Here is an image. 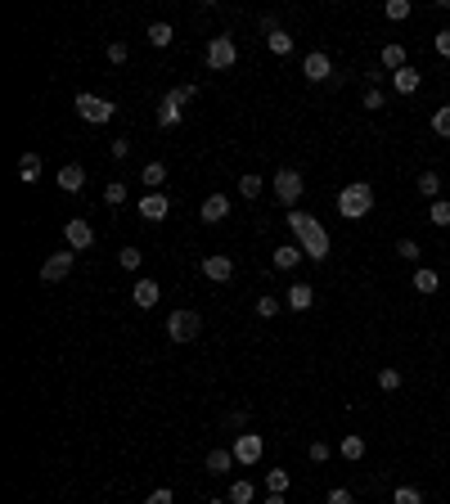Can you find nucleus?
<instances>
[{
	"mask_svg": "<svg viewBox=\"0 0 450 504\" xmlns=\"http://www.w3.org/2000/svg\"><path fill=\"white\" fill-rule=\"evenodd\" d=\"M230 469H235V450H212L208 455V473L212 477H225Z\"/></svg>",
	"mask_w": 450,
	"mask_h": 504,
	"instance_id": "aec40b11",
	"label": "nucleus"
},
{
	"mask_svg": "<svg viewBox=\"0 0 450 504\" xmlns=\"http://www.w3.org/2000/svg\"><path fill=\"white\" fill-rule=\"evenodd\" d=\"M288 482H293V477H288L284 469H271V473H266V486H271V496H284Z\"/></svg>",
	"mask_w": 450,
	"mask_h": 504,
	"instance_id": "c756f323",
	"label": "nucleus"
},
{
	"mask_svg": "<svg viewBox=\"0 0 450 504\" xmlns=\"http://www.w3.org/2000/svg\"><path fill=\"white\" fill-rule=\"evenodd\" d=\"M140 180H144V185H149V189L158 194V189H162V180H167V163H149V167L140 171Z\"/></svg>",
	"mask_w": 450,
	"mask_h": 504,
	"instance_id": "b1692460",
	"label": "nucleus"
},
{
	"mask_svg": "<svg viewBox=\"0 0 450 504\" xmlns=\"http://www.w3.org/2000/svg\"><path fill=\"white\" fill-rule=\"evenodd\" d=\"M415 288H419V293H437V288H442V279H437V270L419 266V270H415Z\"/></svg>",
	"mask_w": 450,
	"mask_h": 504,
	"instance_id": "a878e982",
	"label": "nucleus"
},
{
	"mask_svg": "<svg viewBox=\"0 0 450 504\" xmlns=\"http://www.w3.org/2000/svg\"><path fill=\"white\" fill-rule=\"evenodd\" d=\"M203 275L212 279V284H230V279H235V262H230V257H203Z\"/></svg>",
	"mask_w": 450,
	"mask_h": 504,
	"instance_id": "9b49d317",
	"label": "nucleus"
},
{
	"mask_svg": "<svg viewBox=\"0 0 450 504\" xmlns=\"http://www.w3.org/2000/svg\"><path fill=\"white\" fill-rule=\"evenodd\" d=\"M432 45H437V54H442V59H450V28H446V32H437V41H432Z\"/></svg>",
	"mask_w": 450,
	"mask_h": 504,
	"instance_id": "c03bdc74",
	"label": "nucleus"
},
{
	"mask_svg": "<svg viewBox=\"0 0 450 504\" xmlns=\"http://www.w3.org/2000/svg\"><path fill=\"white\" fill-rule=\"evenodd\" d=\"M288 230L297 235L302 252H307L311 262H324V257H329V230H324L311 212H288Z\"/></svg>",
	"mask_w": 450,
	"mask_h": 504,
	"instance_id": "f257e3e1",
	"label": "nucleus"
},
{
	"mask_svg": "<svg viewBox=\"0 0 450 504\" xmlns=\"http://www.w3.org/2000/svg\"><path fill=\"white\" fill-rule=\"evenodd\" d=\"M81 185H86V171H81L77 163H68V167H59V189H64V194H77Z\"/></svg>",
	"mask_w": 450,
	"mask_h": 504,
	"instance_id": "f3484780",
	"label": "nucleus"
},
{
	"mask_svg": "<svg viewBox=\"0 0 450 504\" xmlns=\"http://www.w3.org/2000/svg\"><path fill=\"white\" fill-rule=\"evenodd\" d=\"M302 72H307V81H329L333 77V64L324 50H311L307 59H302Z\"/></svg>",
	"mask_w": 450,
	"mask_h": 504,
	"instance_id": "9d476101",
	"label": "nucleus"
},
{
	"mask_svg": "<svg viewBox=\"0 0 450 504\" xmlns=\"http://www.w3.org/2000/svg\"><path fill=\"white\" fill-rule=\"evenodd\" d=\"M379 64H383V68H392V72H401V68H405V50H401V45H383Z\"/></svg>",
	"mask_w": 450,
	"mask_h": 504,
	"instance_id": "393cba45",
	"label": "nucleus"
},
{
	"mask_svg": "<svg viewBox=\"0 0 450 504\" xmlns=\"http://www.w3.org/2000/svg\"><path fill=\"white\" fill-rule=\"evenodd\" d=\"M311 302H315V288L297 279V284L288 288V306H293V311H311Z\"/></svg>",
	"mask_w": 450,
	"mask_h": 504,
	"instance_id": "6ab92c4d",
	"label": "nucleus"
},
{
	"mask_svg": "<svg viewBox=\"0 0 450 504\" xmlns=\"http://www.w3.org/2000/svg\"><path fill=\"white\" fill-rule=\"evenodd\" d=\"M64 243H68L72 252H86L90 243H95V230H90V221H86V216H72L68 225H64Z\"/></svg>",
	"mask_w": 450,
	"mask_h": 504,
	"instance_id": "6e6552de",
	"label": "nucleus"
},
{
	"mask_svg": "<svg viewBox=\"0 0 450 504\" xmlns=\"http://www.w3.org/2000/svg\"><path fill=\"white\" fill-rule=\"evenodd\" d=\"M230 450H235V464H243V469H248V464H257V459H261L266 441H261V433H239Z\"/></svg>",
	"mask_w": 450,
	"mask_h": 504,
	"instance_id": "0eeeda50",
	"label": "nucleus"
},
{
	"mask_svg": "<svg viewBox=\"0 0 450 504\" xmlns=\"http://www.w3.org/2000/svg\"><path fill=\"white\" fill-rule=\"evenodd\" d=\"M369 207H374V189H369V180H351V185L338 194V212H343L347 221L369 216Z\"/></svg>",
	"mask_w": 450,
	"mask_h": 504,
	"instance_id": "f03ea898",
	"label": "nucleus"
},
{
	"mask_svg": "<svg viewBox=\"0 0 450 504\" xmlns=\"http://www.w3.org/2000/svg\"><path fill=\"white\" fill-rule=\"evenodd\" d=\"M302 257H307V252H302V243H279V248H275V266L279 270H293Z\"/></svg>",
	"mask_w": 450,
	"mask_h": 504,
	"instance_id": "a211bd4d",
	"label": "nucleus"
},
{
	"mask_svg": "<svg viewBox=\"0 0 450 504\" xmlns=\"http://www.w3.org/2000/svg\"><path fill=\"white\" fill-rule=\"evenodd\" d=\"M72 262H77V252H72V248L50 252V257H45V266H41V279H45V284H59V279H68Z\"/></svg>",
	"mask_w": 450,
	"mask_h": 504,
	"instance_id": "1a4fd4ad",
	"label": "nucleus"
},
{
	"mask_svg": "<svg viewBox=\"0 0 450 504\" xmlns=\"http://www.w3.org/2000/svg\"><path fill=\"white\" fill-rule=\"evenodd\" d=\"M126 45H122V41H113V45H108V64H126Z\"/></svg>",
	"mask_w": 450,
	"mask_h": 504,
	"instance_id": "37998d69",
	"label": "nucleus"
},
{
	"mask_svg": "<svg viewBox=\"0 0 450 504\" xmlns=\"http://www.w3.org/2000/svg\"><path fill=\"white\" fill-rule=\"evenodd\" d=\"M113 158H131V140H113Z\"/></svg>",
	"mask_w": 450,
	"mask_h": 504,
	"instance_id": "09e8293b",
	"label": "nucleus"
},
{
	"mask_svg": "<svg viewBox=\"0 0 450 504\" xmlns=\"http://www.w3.org/2000/svg\"><path fill=\"white\" fill-rule=\"evenodd\" d=\"M117 262H122V270H140L144 252H140V248H122V252H117Z\"/></svg>",
	"mask_w": 450,
	"mask_h": 504,
	"instance_id": "f704fd0d",
	"label": "nucleus"
},
{
	"mask_svg": "<svg viewBox=\"0 0 450 504\" xmlns=\"http://www.w3.org/2000/svg\"><path fill=\"white\" fill-rule=\"evenodd\" d=\"M392 504H423V491H419V486H396Z\"/></svg>",
	"mask_w": 450,
	"mask_h": 504,
	"instance_id": "2f4dec72",
	"label": "nucleus"
},
{
	"mask_svg": "<svg viewBox=\"0 0 450 504\" xmlns=\"http://www.w3.org/2000/svg\"><path fill=\"white\" fill-rule=\"evenodd\" d=\"M194 95H199V86H176V90L167 95V100H172V104H189Z\"/></svg>",
	"mask_w": 450,
	"mask_h": 504,
	"instance_id": "ea45409f",
	"label": "nucleus"
},
{
	"mask_svg": "<svg viewBox=\"0 0 450 504\" xmlns=\"http://www.w3.org/2000/svg\"><path fill=\"white\" fill-rule=\"evenodd\" d=\"M392 86H396V95H415L419 86H423V72L405 64V68H401V72H392Z\"/></svg>",
	"mask_w": 450,
	"mask_h": 504,
	"instance_id": "2eb2a0df",
	"label": "nucleus"
},
{
	"mask_svg": "<svg viewBox=\"0 0 450 504\" xmlns=\"http://www.w3.org/2000/svg\"><path fill=\"white\" fill-rule=\"evenodd\" d=\"M329 455H333V446H329V441H311V459H315V464H324Z\"/></svg>",
	"mask_w": 450,
	"mask_h": 504,
	"instance_id": "a19ab883",
	"label": "nucleus"
},
{
	"mask_svg": "<svg viewBox=\"0 0 450 504\" xmlns=\"http://www.w3.org/2000/svg\"><path fill=\"white\" fill-rule=\"evenodd\" d=\"M158 127H180V104H172V100H162V108H158Z\"/></svg>",
	"mask_w": 450,
	"mask_h": 504,
	"instance_id": "bb28decb",
	"label": "nucleus"
},
{
	"mask_svg": "<svg viewBox=\"0 0 450 504\" xmlns=\"http://www.w3.org/2000/svg\"><path fill=\"white\" fill-rule=\"evenodd\" d=\"M136 212H140L144 221H153V225H158V221H162L167 212H172V199H167V194H144Z\"/></svg>",
	"mask_w": 450,
	"mask_h": 504,
	"instance_id": "f8f14e48",
	"label": "nucleus"
},
{
	"mask_svg": "<svg viewBox=\"0 0 450 504\" xmlns=\"http://www.w3.org/2000/svg\"><path fill=\"white\" fill-rule=\"evenodd\" d=\"M266 50H271V54H279V59H284L288 50H293V36H288L284 28H275V32H266Z\"/></svg>",
	"mask_w": 450,
	"mask_h": 504,
	"instance_id": "412c9836",
	"label": "nucleus"
},
{
	"mask_svg": "<svg viewBox=\"0 0 450 504\" xmlns=\"http://www.w3.org/2000/svg\"><path fill=\"white\" fill-rule=\"evenodd\" d=\"M365 108H383V90H379V86H369V90H365Z\"/></svg>",
	"mask_w": 450,
	"mask_h": 504,
	"instance_id": "49530a36",
	"label": "nucleus"
},
{
	"mask_svg": "<svg viewBox=\"0 0 450 504\" xmlns=\"http://www.w3.org/2000/svg\"><path fill=\"white\" fill-rule=\"evenodd\" d=\"M77 113L95 122V127H104V122H113V100H100V95H77Z\"/></svg>",
	"mask_w": 450,
	"mask_h": 504,
	"instance_id": "423d86ee",
	"label": "nucleus"
},
{
	"mask_svg": "<svg viewBox=\"0 0 450 504\" xmlns=\"http://www.w3.org/2000/svg\"><path fill=\"white\" fill-rule=\"evenodd\" d=\"M266 504H288V500H284V496H271V500H266Z\"/></svg>",
	"mask_w": 450,
	"mask_h": 504,
	"instance_id": "8fccbe9b",
	"label": "nucleus"
},
{
	"mask_svg": "<svg viewBox=\"0 0 450 504\" xmlns=\"http://www.w3.org/2000/svg\"><path fill=\"white\" fill-rule=\"evenodd\" d=\"M172 23H149V45L153 50H167V45H172Z\"/></svg>",
	"mask_w": 450,
	"mask_h": 504,
	"instance_id": "4be33fe9",
	"label": "nucleus"
},
{
	"mask_svg": "<svg viewBox=\"0 0 450 504\" xmlns=\"http://www.w3.org/2000/svg\"><path fill=\"white\" fill-rule=\"evenodd\" d=\"M271 185H275V199L284 203V207H297L302 189H307V180H302V171H293V167H279Z\"/></svg>",
	"mask_w": 450,
	"mask_h": 504,
	"instance_id": "7ed1b4c3",
	"label": "nucleus"
},
{
	"mask_svg": "<svg viewBox=\"0 0 450 504\" xmlns=\"http://www.w3.org/2000/svg\"><path fill=\"white\" fill-rule=\"evenodd\" d=\"M144 504H172V486H158V491H153V496L144 500Z\"/></svg>",
	"mask_w": 450,
	"mask_h": 504,
	"instance_id": "de8ad7c7",
	"label": "nucleus"
},
{
	"mask_svg": "<svg viewBox=\"0 0 450 504\" xmlns=\"http://www.w3.org/2000/svg\"><path fill=\"white\" fill-rule=\"evenodd\" d=\"M225 216H230V199L225 194H208V199H203V221H208V225H221Z\"/></svg>",
	"mask_w": 450,
	"mask_h": 504,
	"instance_id": "4468645a",
	"label": "nucleus"
},
{
	"mask_svg": "<svg viewBox=\"0 0 450 504\" xmlns=\"http://www.w3.org/2000/svg\"><path fill=\"white\" fill-rule=\"evenodd\" d=\"M338 450H343V459H347V464H356V459H365V437L347 433V437H343V446H338Z\"/></svg>",
	"mask_w": 450,
	"mask_h": 504,
	"instance_id": "5701e85b",
	"label": "nucleus"
},
{
	"mask_svg": "<svg viewBox=\"0 0 450 504\" xmlns=\"http://www.w3.org/2000/svg\"><path fill=\"white\" fill-rule=\"evenodd\" d=\"M432 131L442 135V140H450V104H442V108L432 113Z\"/></svg>",
	"mask_w": 450,
	"mask_h": 504,
	"instance_id": "7c9ffc66",
	"label": "nucleus"
},
{
	"mask_svg": "<svg viewBox=\"0 0 450 504\" xmlns=\"http://www.w3.org/2000/svg\"><path fill=\"white\" fill-rule=\"evenodd\" d=\"M208 504H221V500H208Z\"/></svg>",
	"mask_w": 450,
	"mask_h": 504,
	"instance_id": "3c124183",
	"label": "nucleus"
},
{
	"mask_svg": "<svg viewBox=\"0 0 450 504\" xmlns=\"http://www.w3.org/2000/svg\"><path fill=\"white\" fill-rule=\"evenodd\" d=\"M235 59H239V50H235V36H212L208 41V68L212 72H225V68H235Z\"/></svg>",
	"mask_w": 450,
	"mask_h": 504,
	"instance_id": "39448f33",
	"label": "nucleus"
},
{
	"mask_svg": "<svg viewBox=\"0 0 450 504\" xmlns=\"http://www.w3.org/2000/svg\"><path fill=\"white\" fill-rule=\"evenodd\" d=\"M239 194H243V199H257V194H261V176H252V171H248V176L239 180Z\"/></svg>",
	"mask_w": 450,
	"mask_h": 504,
	"instance_id": "e433bc0d",
	"label": "nucleus"
},
{
	"mask_svg": "<svg viewBox=\"0 0 450 504\" xmlns=\"http://www.w3.org/2000/svg\"><path fill=\"white\" fill-rule=\"evenodd\" d=\"M257 315H261V320L279 315V302H275V298H257Z\"/></svg>",
	"mask_w": 450,
	"mask_h": 504,
	"instance_id": "79ce46f5",
	"label": "nucleus"
},
{
	"mask_svg": "<svg viewBox=\"0 0 450 504\" xmlns=\"http://www.w3.org/2000/svg\"><path fill=\"white\" fill-rule=\"evenodd\" d=\"M419 194L437 203V194H442V176H437V171H423V176H419Z\"/></svg>",
	"mask_w": 450,
	"mask_h": 504,
	"instance_id": "cd10ccee",
	"label": "nucleus"
},
{
	"mask_svg": "<svg viewBox=\"0 0 450 504\" xmlns=\"http://www.w3.org/2000/svg\"><path fill=\"white\" fill-rule=\"evenodd\" d=\"M41 171H45L41 153H23V158H18V180H23V185H36V180H41Z\"/></svg>",
	"mask_w": 450,
	"mask_h": 504,
	"instance_id": "dca6fc26",
	"label": "nucleus"
},
{
	"mask_svg": "<svg viewBox=\"0 0 450 504\" xmlns=\"http://www.w3.org/2000/svg\"><path fill=\"white\" fill-rule=\"evenodd\" d=\"M379 387L383 392H396L401 387V370H379Z\"/></svg>",
	"mask_w": 450,
	"mask_h": 504,
	"instance_id": "58836bf2",
	"label": "nucleus"
},
{
	"mask_svg": "<svg viewBox=\"0 0 450 504\" xmlns=\"http://www.w3.org/2000/svg\"><path fill=\"white\" fill-rule=\"evenodd\" d=\"M248 500H252V482L243 477V482H235V486H230V504H248Z\"/></svg>",
	"mask_w": 450,
	"mask_h": 504,
	"instance_id": "72a5a7b5",
	"label": "nucleus"
},
{
	"mask_svg": "<svg viewBox=\"0 0 450 504\" xmlns=\"http://www.w3.org/2000/svg\"><path fill=\"white\" fill-rule=\"evenodd\" d=\"M131 298H136L140 311H149V306H158V298H162V284H158V279H136V293H131Z\"/></svg>",
	"mask_w": 450,
	"mask_h": 504,
	"instance_id": "ddd939ff",
	"label": "nucleus"
},
{
	"mask_svg": "<svg viewBox=\"0 0 450 504\" xmlns=\"http://www.w3.org/2000/svg\"><path fill=\"white\" fill-rule=\"evenodd\" d=\"M199 334H203L199 311H172V315H167V338H172V342H194Z\"/></svg>",
	"mask_w": 450,
	"mask_h": 504,
	"instance_id": "20e7f679",
	"label": "nucleus"
},
{
	"mask_svg": "<svg viewBox=\"0 0 450 504\" xmlns=\"http://www.w3.org/2000/svg\"><path fill=\"white\" fill-rule=\"evenodd\" d=\"M428 221H432L437 230H446V225H450V203H446V199H437V203L428 207Z\"/></svg>",
	"mask_w": 450,
	"mask_h": 504,
	"instance_id": "c85d7f7f",
	"label": "nucleus"
},
{
	"mask_svg": "<svg viewBox=\"0 0 450 504\" xmlns=\"http://www.w3.org/2000/svg\"><path fill=\"white\" fill-rule=\"evenodd\" d=\"M329 504H356V500H351L347 486H333V491H329Z\"/></svg>",
	"mask_w": 450,
	"mask_h": 504,
	"instance_id": "a18cd8bd",
	"label": "nucleus"
},
{
	"mask_svg": "<svg viewBox=\"0 0 450 504\" xmlns=\"http://www.w3.org/2000/svg\"><path fill=\"white\" fill-rule=\"evenodd\" d=\"M104 199H108V207H122V203H126V185H122V180H108Z\"/></svg>",
	"mask_w": 450,
	"mask_h": 504,
	"instance_id": "473e14b6",
	"label": "nucleus"
},
{
	"mask_svg": "<svg viewBox=\"0 0 450 504\" xmlns=\"http://www.w3.org/2000/svg\"><path fill=\"white\" fill-rule=\"evenodd\" d=\"M396 257H401V262H419L423 252H419V243H415V239H401V243H396Z\"/></svg>",
	"mask_w": 450,
	"mask_h": 504,
	"instance_id": "4c0bfd02",
	"label": "nucleus"
},
{
	"mask_svg": "<svg viewBox=\"0 0 450 504\" xmlns=\"http://www.w3.org/2000/svg\"><path fill=\"white\" fill-rule=\"evenodd\" d=\"M387 18H392V23H405V18H410V0H387Z\"/></svg>",
	"mask_w": 450,
	"mask_h": 504,
	"instance_id": "c9c22d12",
	"label": "nucleus"
}]
</instances>
